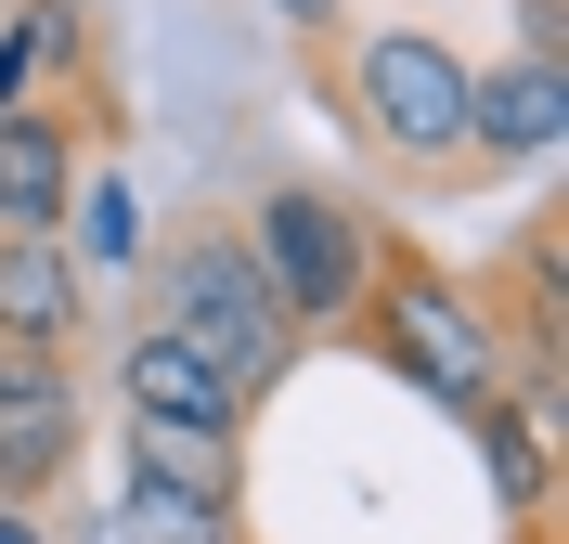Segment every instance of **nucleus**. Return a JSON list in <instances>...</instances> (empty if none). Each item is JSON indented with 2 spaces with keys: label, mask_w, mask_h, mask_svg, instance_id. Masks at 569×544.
I'll use <instances>...</instances> for the list:
<instances>
[{
  "label": "nucleus",
  "mask_w": 569,
  "mask_h": 544,
  "mask_svg": "<svg viewBox=\"0 0 569 544\" xmlns=\"http://www.w3.org/2000/svg\"><path fill=\"white\" fill-rule=\"evenodd\" d=\"M350 337L376 376H401L415 402H440V415H479L492 389H518V363H505V325H492V298H479V273H453V259H427L415 234H376V273H362L350 298Z\"/></svg>",
  "instance_id": "1"
},
{
  "label": "nucleus",
  "mask_w": 569,
  "mask_h": 544,
  "mask_svg": "<svg viewBox=\"0 0 569 544\" xmlns=\"http://www.w3.org/2000/svg\"><path fill=\"white\" fill-rule=\"evenodd\" d=\"M323 91L362 130V156L415 195H479V144H466V52L440 27H337L323 39Z\"/></svg>",
  "instance_id": "2"
},
{
  "label": "nucleus",
  "mask_w": 569,
  "mask_h": 544,
  "mask_svg": "<svg viewBox=\"0 0 569 544\" xmlns=\"http://www.w3.org/2000/svg\"><path fill=\"white\" fill-rule=\"evenodd\" d=\"M142 325H169L194 363H220L247 402H272L284 376H298V350L311 337L284 325V298L259 286V259H247V234H233V208H181L169 234H142Z\"/></svg>",
  "instance_id": "3"
},
{
  "label": "nucleus",
  "mask_w": 569,
  "mask_h": 544,
  "mask_svg": "<svg viewBox=\"0 0 569 544\" xmlns=\"http://www.w3.org/2000/svg\"><path fill=\"white\" fill-rule=\"evenodd\" d=\"M233 234H247L259 286L284 298V325L337 337L350 298H362V273H376V234H389V220L362 208V195H337V181H259L247 208H233Z\"/></svg>",
  "instance_id": "4"
},
{
  "label": "nucleus",
  "mask_w": 569,
  "mask_h": 544,
  "mask_svg": "<svg viewBox=\"0 0 569 544\" xmlns=\"http://www.w3.org/2000/svg\"><path fill=\"white\" fill-rule=\"evenodd\" d=\"M117 544H247V441L130 428V467H117Z\"/></svg>",
  "instance_id": "5"
},
{
  "label": "nucleus",
  "mask_w": 569,
  "mask_h": 544,
  "mask_svg": "<svg viewBox=\"0 0 569 544\" xmlns=\"http://www.w3.org/2000/svg\"><path fill=\"white\" fill-rule=\"evenodd\" d=\"M78 467H91L78 350H0V506H66Z\"/></svg>",
  "instance_id": "6"
},
{
  "label": "nucleus",
  "mask_w": 569,
  "mask_h": 544,
  "mask_svg": "<svg viewBox=\"0 0 569 544\" xmlns=\"http://www.w3.org/2000/svg\"><path fill=\"white\" fill-rule=\"evenodd\" d=\"M117 105H0V234H66Z\"/></svg>",
  "instance_id": "7"
},
{
  "label": "nucleus",
  "mask_w": 569,
  "mask_h": 544,
  "mask_svg": "<svg viewBox=\"0 0 569 544\" xmlns=\"http://www.w3.org/2000/svg\"><path fill=\"white\" fill-rule=\"evenodd\" d=\"M104 376H117V415H130V428H169V441H247V415H259V402L233 389L220 363H194L169 325H130Z\"/></svg>",
  "instance_id": "8"
},
{
  "label": "nucleus",
  "mask_w": 569,
  "mask_h": 544,
  "mask_svg": "<svg viewBox=\"0 0 569 544\" xmlns=\"http://www.w3.org/2000/svg\"><path fill=\"white\" fill-rule=\"evenodd\" d=\"M466 144H479V169H543V156L569 144V52H505V66H466Z\"/></svg>",
  "instance_id": "9"
},
{
  "label": "nucleus",
  "mask_w": 569,
  "mask_h": 544,
  "mask_svg": "<svg viewBox=\"0 0 569 544\" xmlns=\"http://www.w3.org/2000/svg\"><path fill=\"white\" fill-rule=\"evenodd\" d=\"M479 467H492V506L505 532H557V389H492L466 415Z\"/></svg>",
  "instance_id": "10"
},
{
  "label": "nucleus",
  "mask_w": 569,
  "mask_h": 544,
  "mask_svg": "<svg viewBox=\"0 0 569 544\" xmlns=\"http://www.w3.org/2000/svg\"><path fill=\"white\" fill-rule=\"evenodd\" d=\"M78 337H91L78 234H0V350H78Z\"/></svg>",
  "instance_id": "11"
},
{
  "label": "nucleus",
  "mask_w": 569,
  "mask_h": 544,
  "mask_svg": "<svg viewBox=\"0 0 569 544\" xmlns=\"http://www.w3.org/2000/svg\"><path fill=\"white\" fill-rule=\"evenodd\" d=\"M66 234H91V247H78V273H130V259H142V208H130V181H78Z\"/></svg>",
  "instance_id": "12"
},
{
  "label": "nucleus",
  "mask_w": 569,
  "mask_h": 544,
  "mask_svg": "<svg viewBox=\"0 0 569 544\" xmlns=\"http://www.w3.org/2000/svg\"><path fill=\"white\" fill-rule=\"evenodd\" d=\"M518 39H531V52H569V13L557 0H518Z\"/></svg>",
  "instance_id": "13"
},
{
  "label": "nucleus",
  "mask_w": 569,
  "mask_h": 544,
  "mask_svg": "<svg viewBox=\"0 0 569 544\" xmlns=\"http://www.w3.org/2000/svg\"><path fill=\"white\" fill-rule=\"evenodd\" d=\"M0 544H52V506H0Z\"/></svg>",
  "instance_id": "14"
},
{
  "label": "nucleus",
  "mask_w": 569,
  "mask_h": 544,
  "mask_svg": "<svg viewBox=\"0 0 569 544\" xmlns=\"http://www.w3.org/2000/svg\"><path fill=\"white\" fill-rule=\"evenodd\" d=\"M518 544H557V532H518Z\"/></svg>",
  "instance_id": "15"
}]
</instances>
